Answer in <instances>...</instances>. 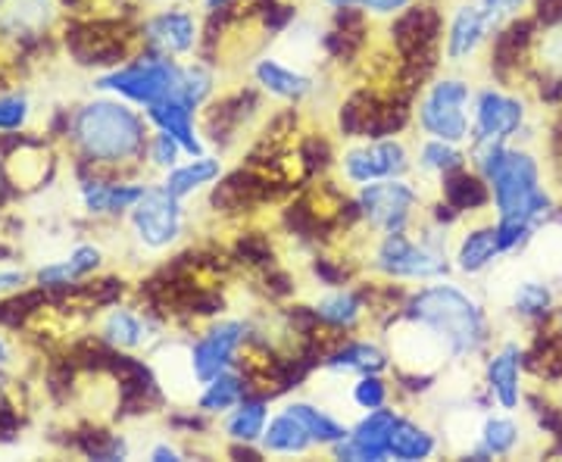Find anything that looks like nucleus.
I'll return each instance as SVG.
<instances>
[{
	"mask_svg": "<svg viewBox=\"0 0 562 462\" xmlns=\"http://www.w3.org/2000/svg\"><path fill=\"white\" fill-rule=\"evenodd\" d=\"M257 81L281 101H303L313 91V79H306L294 66H284L279 60L257 63Z\"/></svg>",
	"mask_w": 562,
	"mask_h": 462,
	"instance_id": "6ab92c4d",
	"label": "nucleus"
},
{
	"mask_svg": "<svg viewBox=\"0 0 562 462\" xmlns=\"http://www.w3.org/2000/svg\"><path fill=\"white\" fill-rule=\"evenodd\" d=\"M50 20L47 0H7L0 7V25L7 32H35Z\"/></svg>",
	"mask_w": 562,
	"mask_h": 462,
	"instance_id": "c85d7f7f",
	"label": "nucleus"
},
{
	"mask_svg": "<svg viewBox=\"0 0 562 462\" xmlns=\"http://www.w3.org/2000/svg\"><path fill=\"white\" fill-rule=\"evenodd\" d=\"M150 120L157 122L162 132H169L188 154H201L203 150L201 138H198V132H194V106L181 101L179 94L154 103V106H150Z\"/></svg>",
	"mask_w": 562,
	"mask_h": 462,
	"instance_id": "dca6fc26",
	"label": "nucleus"
},
{
	"mask_svg": "<svg viewBox=\"0 0 562 462\" xmlns=\"http://www.w3.org/2000/svg\"><path fill=\"white\" fill-rule=\"evenodd\" d=\"M416 203H419V194L406 181L382 179L369 181L362 188L357 206H360L362 216L372 222L375 228H382L384 235H391V232H403L406 228Z\"/></svg>",
	"mask_w": 562,
	"mask_h": 462,
	"instance_id": "0eeeda50",
	"label": "nucleus"
},
{
	"mask_svg": "<svg viewBox=\"0 0 562 462\" xmlns=\"http://www.w3.org/2000/svg\"><path fill=\"white\" fill-rule=\"evenodd\" d=\"M491 25H494V22H491V16L484 13L482 7H460V13L450 22L447 57L453 63H462L465 57H472Z\"/></svg>",
	"mask_w": 562,
	"mask_h": 462,
	"instance_id": "f3484780",
	"label": "nucleus"
},
{
	"mask_svg": "<svg viewBox=\"0 0 562 462\" xmlns=\"http://www.w3.org/2000/svg\"><path fill=\"white\" fill-rule=\"evenodd\" d=\"M22 282H25V275H22V272H0V294H3V291L20 288Z\"/></svg>",
	"mask_w": 562,
	"mask_h": 462,
	"instance_id": "a18cd8bd",
	"label": "nucleus"
},
{
	"mask_svg": "<svg viewBox=\"0 0 562 462\" xmlns=\"http://www.w3.org/2000/svg\"><path fill=\"white\" fill-rule=\"evenodd\" d=\"M394 413L391 409H369V416L362 419L344 441L335 443V453L341 460H369L382 462L387 460V435H391V425H394Z\"/></svg>",
	"mask_w": 562,
	"mask_h": 462,
	"instance_id": "ddd939ff",
	"label": "nucleus"
},
{
	"mask_svg": "<svg viewBox=\"0 0 562 462\" xmlns=\"http://www.w3.org/2000/svg\"><path fill=\"white\" fill-rule=\"evenodd\" d=\"M288 413L297 419V422L306 428V435L313 438V443H325V447H335L338 441H344L350 431L344 428L335 416H328L325 409L313 406V403H291Z\"/></svg>",
	"mask_w": 562,
	"mask_h": 462,
	"instance_id": "b1692460",
	"label": "nucleus"
},
{
	"mask_svg": "<svg viewBox=\"0 0 562 462\" xmlns=\"http://www.w3.org/2000/svg\"><path fill=\"white\" fill-rule=\"evenodd\" d=\"M469 84L460 79L438 81L419 106L422 128L431 138L457 144L469 135Z\"/></svg>",
	"mask_w": 562,
	"mask_h": 462,
	"instance_id": "20e7f679",
	"label": "nucleus"
},
{
	"mask_svg": "<svg viewBox=\"0 0 562 462\" xmlns=\"http://www.w3.org/2000/svg\"><path fill=\"white\" fill-rule=\"evenodd\" d=\"M519 372H522V353L516 343L503 347L494 360L487 362V387L497 397L503 409H516L519 397H522V384H519Z\"/></svg>",
	"mask_w": 562,
	"mask_h": 462,
	"instance_id": "2eb2a0df",
	"label": "nucleus"
},
{
	"mask_svg": "<svg viewBox=\"0 0 562 462\" xmlns=\"http://www.w3.org/2000/svg\"><path fill=\"white\" fill-rule=\"evenodd\" d=\"M350 401L357 403L360 409H382L384 403H387V384L379 379V372H366L360 382L353 384V391H350Z\"/></svg>",
	"mask_w": 562,
	"mask_h": 462,
	"instance_id": "4c0bfd02",
	"label": "nucleus"
},
{
	"mask_svg": "<svg viewBox=\"0 0 562 462\" xmlns=\"http://www.w3.org/2000/svg\"><path fill=\"white\" fill-rule=\"evenodd\" d=\"M479 441H482V453L479 457H506L519 443V425L513 422V419L494 416V419L484 422Z\"/></svg>",
	"mask_w": 562,
	"mask_h": 462,
	"instance_id": "473e14b6",
	"label": "nucleus"
},
{
	"mask_svg": "<svg viewBox=\"0 0 562 462\" xmlns=\"http://www.w3.org/2000/svg\"><path fill=\"white\" fill-rule=\"evenodd\" d=\"M69 47L81 63H116L122 57V41L106 35L101 25H81L72 29Z\"/></svg>",
	"mask_w": 562,
	"mask_h": 462,
	"instance_id": "5701e85b",
	"label": "nucleus"
},
{
	"mask_svg": "<svg viewBox=\"0 0 562 462\" xmlns=\"http://www.w3.org/2000/svg\"><path fill=\"white\" fill-rule=\"evenodd\" d=\"M375 266L391 279H435L447 272L443 250L409 241L403 232L384 235V241L375 250Z\"/></svg>",
	"mask_w": 562,
	"mask_h": 462,
	"instance_id": "423d86ee",
	"label": "nucleus"
},
{
	"mask_svg": "<svg viewBox=\"0 0 562 462\" xmlns=\"http://www.w3.org/2000/svg\"><path fill=\"white\" fill-rule=\"evenodd\" d=\"M525 0H482V10L491 16V22L503 20V16H513Z\"/></svg>",
	"mask_w": 562,
	"mask_h": 462,
	"instance_id": "37998d69",
	"label": "nucleus"
},
{
	"mask_svg": "<svg viewBox=\"0 0 562 462\" xmlns=\"http://www.w3.org/2000/svg\"><path fill=\"white\" fill-rule=\"evenodd\" d=\"M406 169H409V160H406L403 144L397 142H375L344 157V176L357 184L397 179Z\"/></svg>",
	"mask_w": 562,
	"mask_h": 462,
	"instance_id": "f8f14e48",
	"label": "nucleus"
},
{
	"mask_svg": "<svg viewBox=\"0 0 562 462\" xmlns=\"http://www.w3.org/2000/svg\"><path fill=\"white\" fill-rule=\"evenodd\" d=\"M331 7H362L369 13H397L409 0H328Z\"/></svg>",
	"mask_w": 562,
	"mask_h": 462,
	"instance_id": "a19ab883",
	"label": "nucleus"
},
{
	"mask_svg": "<svg viewBox=\"0 0 562 462\" xmlns=\"http://www.w3.org/2000/svg\"><path fill=\"white\" fill-rule=\"evenodd\" d=\"M144 35H147V44L160 57H179V54H188L198 44V22H194L191 13L169 10V13H160V16L147 22Z\"/></svg>",
	"mask_w": 562,
	"mask_h": 462,
	"instance_id": "4468645a",
	"label": "nucleus"
},
{
	"mask_svg": "<svg viewBox=\"0 0 562 462\" xmlns=\"http://www.w3.org/2000/svg\"><path fill=\"white\" fill-rule=\"evenodd\" d=\"M435 435L428 431V428H422V425L409 422V419H394L391 425V435H387V457H394V460L403 462H413V460H428L431 453H435Z\"/></svg>",
	"mask_w": 562,
	"mask_h": 462,
	"instance_id": "a211bd4d",
	"label": "nucleus"
},
{
	"mask_svg": "<svg viewBox=\"0 0 562 462\" xmlns=\"http://www.w3.org/2000/svg\"><path fill=\"white\" fill-rule=\"evenodd\" d=\"M560 325H562V309H560Z\"/></svg>",
	"mask_w": 562,
	"mask_h": 462,
	"instance_id": "8fccbe9b",
	"label": "nucleus"
},
{
	"mask_svg": "<svg viewBox=\"0 0 562 462\" xmlns=\"http://www.w3.org/2000/svg\"><path fill=\"white\" fill-rule=\"evenodd\" d=\"M503 253L501 247V235H497V228L494 225H484V228H472L465 238L460 241V250H457V266H460L462 272H469V275H475V272H482L487 269L494 257Z\"/></svg>",
	"mask_w": 562,
	"mask_h": 462,
	"instance_id": "412c9836",
	"label": "nucleus"
},
{
	"mask_svg": "<svg viewBox=\"0 0 562 462\" xmlns=\"http://www.w3.org/2000/svg\"><path fill=\"white\" fill-rule=\"evenodd\" d=\"M220 172H222L220 160H213V157H201V160L172 169L162 188H166L169 194H176V198L181 201L184 194H191V191H198V188H203V184H210L213 179H220Z\"/></svg>",
	"mask_w": 562,
	"mask_h": 462,
	"instance_id": "cd10ccee",
	"label": "nucleus"
},
{
	"mask_svg": "<svg viewBox=\"0 0 562 462\" xmlns=\"http://www.w3.org/2000/svg\"><path fill=\"white\" fill-rule=\"evenodd\" d=\"M262 450L266 453H276V457H294V453H306L313 438L306 435L303 428L288 409L276 416L272 422H266V431H262Z\"/></svg>",
	"mask_w": 562,
	"mask_h": 462,
	"instance_id": "aec40b11",
	"label": "nucleus"
},
{
	"mask_svg": "<svg viewBox=\"0 0 562 462\" xmlns=\"http://www.w3.org/2000/svg\"><path fill=\"white\" fill-rule=\"evenodd\" d=\"M538 20L560 22L562 20V0H538Z\"/></svg>",
	"mask_w": 562,
	"mask_h": 462,
	"instance_id": "c03bdc74",
	"label": "nucleus"
},
{
	"mask_svg": "<svg viewBox=\"0 0 562 462\" xmlns=\"http://www.w3.org/2000/svg\"><path fill=\"white\" fill-rule=\"evenodd\" d=\"M406 316L425 322L431 331H438L450 347V353H475L487 341L482 306L453 284H435L419 291L409 303Z\"/></svg>",
	"mask_w": 562,
	"mask_h": 462,
	"instance_id": "f03ea898",
	"label": "nucleus"
},
{
	"mask_svg": "<svg viewBox=\"0 0 562 462\" xmlns=\"http://www.w3.org/2000/svg\"><path fill=\"white\" fill-rule=\"evenodd\" d=\"M150 457H154L157 462H166V460L176 462V460H179V450H176V447H166V443H162V447H157V450H154Z\"/></svg>",
	"mask_w": 562,
	"mask_h": 462,
	"instance_id": "49530a36",
	"label": "nucleus"
},
{
	"mask_svg": "<svg viewBox=\"0 0 562 462\" xmlns=\"http://www.w3.org/2000/svg\"><path fill=\"white\" fill-rule=\"evenodd\" d=\"M179 150H184L169 132H160L157 138H154V144H150V157H154V162L157 166H176V157H179Z\"/></svg>",
	"mask_w": 562,
	"mask_h": 462,
	"instance_id": "58836bf2",
	"label": "nucleus"
},
{
	"mask_svg": "<svg viewBox=\"0 0 562 462\" xmlns=\"http://www.w3.org/2000/svg\"><path fill=\"white\" fill-rule=\"evenodd\" d=\"M513 306L519 316H528V319H543L550 309H553V291L543 282H522L516 288V297H513Z\"/></svg>",
	"mask_w": 562,
	"mask_h": 462,
	"instance_id": "f704fd0d",
	"label": "nucleus"
},
{
	"mask_svg": "<svg viewBox=\"0 0 562 462\" xmlns=\"http://www.w3.org/2000/svg\"><path fill=\"white\" fill-rule=\"evenodd\" d=\"M443 201L457 213H475L487 203V181L465 172L460 166L443 176Z\"/></svg>",
	"mask_w": 562,
	"mask_h": 462,
	"instance_id": "4be33fe9",
	"label": "nucleus"
},
{
	"mask_svg": "<svg viewBox=\"0 0 562 462\" xmlns=\"http://www.w3.org/2000/svg\"><path fill=\"white\" fill-rule=\"evenodd\" d=\"M384 365H387V357L369 341L344 343L341 350H335L328 357V369H335V372H360V375H366V372H382Z\"/></svg>",
	"mask_w": 562,
	"mask_h": 462,
	"instance_id": "393cba45",
	"label": "nucleus"
},
{
	"mask_svg": "<svg viewBox=\"0 0 562 462\" xmlns=\"http://www.w3.org/2000/svg\"><path fill=\"white\" fill-rule=\"evenodd\" d=\"M179 66L157 57V60H140L135 66H128V69H122V72L106 76V79H101V88H113V91L125 94L128 101L154 106V103L179 94Z\"/></svg>",
	"mask_w": 562,
	"mask_h": 462,
	"instance_id": "39448f33",
	"label": "nucleus"
},
{
	"mask_svg": "<svg viewBox=\"0 0 562 462\" xmlns=\"http://www.w3.org/2000/svg\"><path fill=\"white\" fill-rule=\"evenodd\" d=\"M525 120V106L516 98H506L501 91H484L475 106V144L491 147L503 144L519 132Z\"/></svg>",
	"mask_w": 562,
	"mask_h": 462,
	"instance_id": "9d476101",
	"label": "nucleus"
},
{
	"mask_svg": "<svg viewBox=\"0 0 562 462\" xmlns=\"http://www.w3.org/2000/svg\"><path fill=\"white\" fill-rule=\"evenodd\" d=\"M244 397H247V382H244L241 375L222 372V375L206 382V391L201 394L198 406H201L203 413H228V409H235Z\"/></svg>",
	"mask_w": 562,
	"mask_h": 462,
	"instance_id": "bb28decb",
	"label": "nucleus"
},
{
	"mask_svg": "<svg viewBox=\"0 0 562 462\" xmlns=\"http://www.w3.org/2000/svg\"><path fill=\"white\" fill-rule=\"evenodd\" d=\"M266 419H269L266 403L247 401V397H244V401L232 409V416L225 419V435L238 443L260 441L262 431H266Z\"/></svg>",
	"mask_w": 562,
	"mask_h": 462,
	"instance_id": "a878e982",
	"label": "nucleus"
},
{
	"mask_svg": "<svg viewBox=\"0 0 562 462\" xmlns=\"http://www.w3.org/2000/svg\"><path fill=\"white\" fill-rule=\"evenodd\" d=\"M228 3H235V0H206V7H210L213 13H216V10H225Z\"/></svg>",
	"mask_w": 562,
	"mask_h": 462,
	"instance_id": "de8ad7c7",
	"label": "nucleus"
},
{
	"mask_svg": "<svg viewBox=\"0 0 562 462\" xmlns=\"http://www.w3.org/2000/svg\"><path fill=\"white\" fill-rule=\"evenodd\" d=\"M422 166H425V169H431V172H441V176H447V172L460 169L462 154L450 142L435 138V142H428L425 147H422Z\"/></svg>",
	"mask_w": 562,
	"mask_h": 462,
	"instance_id": "e433bc0d",
	"label": "nucleus"
},
{
	"mask_svg": "<svg viewBox=\"0 0 562 462\" xmlns=\"http://www.w3.org/2000/svg\"><path fill=\"white\" fill-rule=\"evenodd\" d=\"M301 157L310 169H325L328 160H331V150H328V144L322 142V138H306V142H303Z\"/></svg>",
	"mask_w": 562,
	"mask_h": 462,
	"instance_id": "79ce46f5",
	"label": "nucleus"
},
{
	"mask_svg": "<svg viewBox=\"0 0 562 462\" xmlns=\"http://www.w3.org/2000/svg\"><path fill=\"white\" fill-rule=\"evenodd\" d=\"M29 116V103L22 98H0V128H20Z\"/></svg>",
	"mask_w": 562,
	"mask_h": 462,
	"instance_id": "ea45409f",
	"label": "nucleus"
},
{
	"mask_svg": "<svg viewBox=\"0 0 562 462\" xmlns=\"http://www.w3.org/2000/svg\"><path fill=\"white\" fill-rule=\"evenodd\" d=\"M76 135L91 160L120 162L135 157L144 144L140 120L120 103H91L76 120Z\"/></svg>",
	"mask_w": 562,
	"mask_h": 462,
	"instance_id": "7ed1b4c3",
	"label": "nucleus"
},
{
	"mask_svg": "<svg viewBox=\"0 0 562 462\" xmlns=\"http://www.w3.org/2000/svg\"><path fill=\"white\" fill-rule=\"evenodd\" d=\"M135 228L147 247H166L176 241L181 232L179 198L169 194L166 188L144 191V198L135 203Z\"/></svg>",
	"mask_w": 562,
	"mask_h": 462,
	"instance_id": "1a4fd4ad",
	"label": "nucleus"
},
{
	"mask_svg": "<svg viewBox=\"0 0 562 462\" xmlns=\"http://www.w3.org/2000/svg\"><path fill=\"white\" fill-rule=\"evenodd\" d=\"M98 262H101V253H98L94 247H79V250L69 257V262L41 269V284H69L72 279H79V275H85V272H91Z\"/></svg>",
	"mask_w": 562,
	"mask_h": 462,
	"instance_id": "72a5a7b5",
	"label": "nucleus"
},
{
	"mask_svg": "<svg viewBox=\"0 0 562 462\" xmlns=\"http://www.w3.org/2000/svg\"><path fill=\"white\" fill-rule=\"evenodd\" d=\"M144 331H147L144 322H140L138 316H132V313H125V309L113 313V316L106 319V328H103L106 341L116 343V347H138V343H144V338H147Z\"/></svg>",
	"mask_w": 562,
	"mask_h": 462,
	"instance_id": "c9c22d12",
	"label": "nucleus"
},
{
	"mask_svg": "<svg viewBox=\"0 0 562 462\" xmlns=\"http://www.w3.org/2000/svg\"><path fill=\"white\" fill-rule=\"evenodd\" d=\"M441 25V13L435 7H409L406 13H401V20L394 22L391 35L406 60H431Z\"/></svg>",
	"mask_w": 562,
	"mask_h": 462,
	"instance_id": "9b49d317",
	"label": "nucleus"
},
{
	"mask_svg": "<svg viewBox=\"0 0 562 462\" xmlns=\"http://www.w3.org/2000/svg\"><path fill=\"white\" fill-rule=\"evenodd\" d=\"M140 198H144V188H116V184H101V181L85 184V203L91 213H120L125 206H135Z\"/></svg>",
	"mask_w": 562,
	"mask_h": 462,
	"instance_id": "c756f323",
	"label": "nucleus"
},
{
	"mask_svg": "<svg viewBox=\"0 0 562 462\" xmlns=\"http://www.w3.org/2000/svg\"><path fill=\"white\" fill-rule=\"evenodd\" d=\"M479 166L484 181L494 188V203L501 222H525L538 225L550 213V198L541 188V169L535 157L522 150H506L503 144L479 147Z\"/></svg>",
	"mask_w": 562,
	"mask_h": 462,
	"instance_id": "f257e3e1",
	"label": "nucleus"
},
{
	"mask_svg": "<svg viewBox=\"0 0 562 462\" xmlns=\"http://www.w3.org/2000/svg\"><path fill=\"white\" fill-rule=\"evenodd\" d=\"M531 32H535L531 22H509L501 35L494 38V54H491L494 66L497 69H509V66H516V63L522 60L528 44H531Z\"/></svg>",
	"mask_w": 562,
	"mask_h": 462,
	"instance_id": "7c9ffc66",
	"label": "nucleus"
},
{
	"mask_svg": "<svg viewBox=\"0 0 562 462\" xmlns=\"http://www.w3.org/2000/svg\"><path fill=\"white\" fill-rule=\"evenodd\" d=\"M316 316L325 325H331V328H353L362 316V303L357 294H350V291H335V294H325L316 306Z\"/></svg>",
	"mask_w": 562,
	"mask_h": 462,
	"instance_id": "2f4dec72",
	"label": "nucleus"
},
{
	"mask_svg": "<svg viewBox=\"0 0 562 462\" xmlns=\"http://www.w3.org/2000/svg\"><path fill=\"white\" fill-rule=\"evenodd\" d=\"M0 362H7V347L0 343Z\"/></svg>",
	"mask_w": 562,
	"mask_h": 462,
	"instance_id": "09e8293b",
	"label": "nucleus"
},
{
	"mask_svg": "<svg viewBox=\"0 0 562 462\" xmlns=\"http://www.w3.org/2000/svg\"><path fill=\"white\" fill-rule=\"evenodd\" d=\"M244 322H220L213 325L206 335H201V341L191 347V369L198 382H210L222 372H228V365L235 360L238 347L244 343Z\"/></svg>",
	"mask_w": 562,
	"mask_h": 462,
	"instance_id": "6e6552de",
	"label": "nucleus"
}]
</instances>
